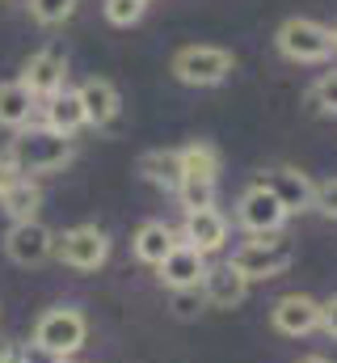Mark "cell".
Masks as SVG:
<instances>
[{
    "mask_svg": "<svg viewBox=\"0 0 337 363\" xmlns=\"http://www.w3.org/2000/svg\"><path fill=\"white\" fill-rule=\"evenodd\" d=\"M312 207L337 220V178H329V182H321V186H316V203H312Z\"/></svg>",
    "mask_w": 337,
    "mask_h": 363,
    "instance_id": "obj_27",
    "label": "cell"
},
{
    "mask_svg": "<svg viewBox=\"0 0 337 363\" xmlns=\"http://www.w3.org/2000/svg\"><path fill=\"white\" fill-rule=\"evenodd\" d=\"M76 97H81V106H84V123L88 127H110L118 118L122 97H118V89L105 77H88L81 89H76Z\"/></svg>",
    "mask_w": 337,
    "mask_h": 363,
    "instance_id": "obj_15",
    "label": "cell"
},
{
    "mask_svg": "<svg viewBox=\"0 0 337 363\" xmlns=\"http://www.w3.org/2000/svg\"><path fill=\"white\" fill-rule=\"evenodd\" d=\"M34 110H38V101L30 97L21 81H0V127L21 131V127H30Z\"/></svg>",
    "mask_w": 337,
    "mask_h": 363,
    "instance_id": "obj_18",
    "label": "cell"
},
{
    "mask_svg": "<svg viewBox=\"0 0 337 363\" xmlns=\"http://www.w3.org/2000/svg\"><path fill=\"white\" fill-rule=\"evenodd\" d=\"M88 338V321L76 304H55L34 321V347H42L55 359H72Z\"/></svg>",
    "mask_w": 337,
    "mask_h": 363,
    "instance_id": "obj_3",
    "label": "cell"
},
{
    "mask_svg": "<svg viewBox=\"0 0 337 363\" xmlns=\"http://www.w3.org/2000/svg\"><path fill=\"white\" fill-rule=\"evenodd\" d=\"M139 174L152 186L177 194V186H181V152L177 148H152V152H144L139 157Z\"/></svg>",
    "mask_w": 337,
    "mask_h": 363,
    "instance_id": "obj_19",
    "label": "cell"
},
{
    "mask_svg": "<svg viewBox=\"0 0 337 363\" xmlns=\"http://www.w3.org/2000/svg\"><path fill=\"white\" fill-rule=\"evenodd\" d=\"M181 152V182H211L219 178V152L211 144H190V148H177Z\"/></svg>",
    "mask_w": 337,
    "mask_h": 363,
    "instance_id": "obj_21",
    "label": "cell"
},
{
    "mask_svg": "<svg viewBox=\"0 0 337 363\" xmlns=\"http://www.w3.org/2000/svg\"><path fill=\"white\" fill-rule=\"evenodd\" d=\"M274 43L291 64H321V60L333 55V30L312 21V17H287L278 26Z\"/></svg>",
    "mask_w": 337,
    "mask_h": 363,
    "instance_id": "obj_4",
    "label": "cell"
},
{
    "mask_svg": "<svg viewBox=\"0 0 337 363\" xmlns=\"http://www.w3.org/2000/svg\"><path fill=\"white\" fill-rule=\"evenodd\" d=\"M232 68H236V55L224 47H181L173 55V77L194 89H211V85L228 81Z\"/></svg>",
    "mask_w": 337,
    "mask_h": 363,
    "instance_id": "obj_5",
    "label": "cell"
},
{
    "mask_svg": "<svg viewBox=\"0 0 337 363\" xmlns=\"http://www.w3.org/2000/svg\"><path fill=\"white\" fill-rule=\"evenodd\" d=\"M101 9H105V21H110V26H135L148 4H144V0H105Z\"/></svg>",
    "mask_w": 337,
    "mask_h": 363,
    "instance_id": "obj_24",
    "label": "cell"
},
{
    "mask_svg": "<svg viewBox=\"0 0 337 363\" xmlns=\"http://www.w3.org/2000/svg\"><path fill=\"white\" fill-rule=\"evenodd\" d=\"M295 262V245H291V237L287 233H270V237H253L245 241L232 258H228V267L241 274L245 283H261V279H278V274L287 271Z\"/></svg>",
    "mask_w": 337,
    "mask_h": 363,
    "instance_id": "obj_2",
    "label": "cell"
},
{
    "mask_svg": "<svg viewBox=\"0 0 337 363\" xmlns=\"http://www.w3.org/2000/svg\"><path fill=\"white\" fill-rule=\"evenodd\" d=\"M177 199H181L185 211L215 207V186H211V182H181V186H177Z\"/></svg>",
    "mask_w": 337,
    "mask_h": 363,
    "instance_id": "obj_23",
    "label": "cell"
},
{
    "mask_svg": "<svg viewBox=\"0 0 337 363\" xmlns=\"http://www.w3.org/2000/svg\"><path fill=\"white\" fill-rule=\"evenodd\" d=\"M17 169V178H42V174H59L64 165H72L76 148L68 135H55L47 127H21L4 152Z\"/></svg>",
    "mask_w": 337,
    "mask_h": 363,
    "instance_id": "obj_1",
    "label": "cell"
},
{
    "mask_svg": "<svg viewBox=\"0 0 337 363\" xmlns=\"http://www.w3.org/2000/svg\"><path fill=\"white\" fill-rule=\"evenodd\" d=\"M4 254L13 267H42L55 258V233L42 224V220H21V224H8L4 233Z\"/></svg>",
    "mask_w": 337,
    "mask_h": 363,
    "instance_id": "obj_7",
    "label": "cell"
},
{
    "mask_svg": "<svg viewBox=\"0 0 337 363\" xmlns=\"http://www.w3.org/2000/svg\"><path fill=\"white\" fill-rule=\"evenodd\" d=\"M270 321H274V330L287 334V338L312 334V330H321V300H312V296H304V291L278 296L274 308H270Z\"/></svg>",
    "mask_w": 337,
    "mask_h": 363,
    "instance_id": "obj_12",
    "label": "cell"
},
{
    "mask_svg": "<svg viewBox=\"0 0 337 363\" xmlns=\"http://www.w3.org/2000/svg\"><path fill=\"white\" fill-rule=\"evenodd\" d=\"M173 245H177V233L168 228L165 220H144L135 228V237H131V254L144 267H161L168 254H173Z\"/></svg>",
    "mask_w": 337,
    "mask_h": 363,
    "instance_id": "obj_16",
    "label": "cell"
},
{
    "mask_svg": "<svg viewBox=\"0 0 337 363\" xmlns=\"http://www.w3.org/2000/svg\"><path fill=\"white\" fill-rule=\"evenodd\" d=\"M181 245L198 250L202 258L219 254V250L228 245V220H224V211H219V207L185 211V220H181Z\"/></svg>",
    "mask_w": 337,
    "mask_h": 363,
    "instance_id": "obj_10",
    "label": "cell"
},
{
    "mask_svg": "<svg viewBox=\"0 0 337 363\" xmlns=\"http://www.w3.org/2000/svg\"><path fill=\"white\" fill-rule=\"evenodd\" d=\"M76 13V0H30V17L38 26H59Z\"/></svg>",
    "mask_w": 337,
    "mask_h": 363,
    "instance_id": "obj_22",
    "label": "cell"
},
{
    "mask_svg": "<svg viewBox=\"0 0 337 363\" xmlns=\"http://www.w3.org/2000/svg\"><path fill=\"white\" fill-rule=\"evenodd\" d=\"M55 258L68 267V271H97V267H105V258H110V237H105V228H97V224H76V228H68L64 237H55Z\"/></svg>",
    "mask_w": 337,
    "mask_h": 363,
    "instance_id": "obj_6",
    "label": "cell"
},
{
    "mask_svg": "<svg viewBox=\"0 0 337 363\" xmlns=\"http://www.w3.org/2000/svg\"><path fill=\"white\" fill-rule=\"evenodd\" d=\"M261 186L278 199V207L287 211V216H299V211H312V203H316V182L308 178V174H299V169H291V165H278V169H265L261 174Z\"/></svg>",
    "mask_w": 337,
    "mask_h": 363,
    "instance_id": "obj_9",
    "label": "cell"
},
{
    "mask_svg": "<svg viewBox=\"0 0 337 363\" xmlns=\"http://www.w3.org/2000/svg\"><path fill=\"white\" fill-rule=\"evenodd\" d=\"M144 4H148V0H144Z\"/></svg>",
    "mask_w": 337,
    "mask_h": 363,
    "instance_id": "obj_33",
    "label": "cell"
},
{
    "mask_svg": "<svg viewBox=\"0 0 337 363\" xmlns=\"http://www.w3.org/2000/svg\"><path fill=\"white\" fill-rule=\"evenodd\" d=\"M299 363H333V359H325V355H308V359H299Z\"/></svg>",
    "mask_w": 337,
    "mask_h": 363,
    "instance_id": "obj_30",
    "label": "cell"
},
{
    "mask_svg": "<svg viewBox=\"0 0 337 363\" xmlns=\"http://www.w3.org/2000/svg\"><path fill=\"white\" fill-rule=\"evenodd\" d=\"M236 220H241V228L253 233V237H270V233H282L287 211L278 207V199L261 182H253L249 190L241 194V203H236Z\"/></svg>",
    "mask_w": 337,
    "mask_h": 363,
    "instance_id": "obj_8",
    "label": "cell"
},
{
    "mask_svg": "<svg viewBox=\"0 0 337 363\" xmlns=\"http://www.w3.org/2000/svg\"><path fill=\"white\" fill-rule=\"evenodd\" d=\"M13 182H17V169H13V161H8V157L0 152V194H4V190H8Z\"/></svg>",
    "mask_w": 337,
    "mask_h": 363,
    "instance_id": "obj_29",
    "label": "cell"
},
{
    "mask_svg": "<svg viewBox=\"0 0 337 363\" xmlns=\"http://www.w3.org/2000/svg\"><path fill=\"white\" fill-rule=\"evenodd\" d=\"M168 300H173V313H177V317H198V313L207 308V300H202V291H198V287L168 291Z\"/></svg>",
    "mask_w": 337,
    "mask_h": 363,
    "instance_id": "obj_25",
    "label": "cell"
},
{
    "mask_svg": "<svg viewBox=\"0 0 337 363\" xmlns=\"http://www.w3.org/2000/svg\"><path fill=\"white\" fill-rule=\"evenodd\" d=\"M0 207H4V216H8L13 224H21V220H38L42 186H38L34 178H17L4 194H0Z\"/></svg>",
    "mask_w": 337,
    "mask_h": 363,
    "instance_id": "obj_20",
    "label": "cell"
},
{
    "mask_svg": "<svg viewBox=\"0 0 337 363\" xmlns=\"http://www.w3.org/2000/svg\"><path fill=\"white\" fill-rule=\"evenodd\" d=\"M333 51H337V30H333Z\"/></svg>",
    "mask_w": 337,
    "mask_h": 363,
    "instance_id": "obj_31",
    "label": "cell"
},
{
    "mask_svg": "<svg viewBox=\"0 0 337 363\" xmlns=\"http://www.w3.org/2000/svg\"><path fill=\"white\" fill-rule=\"evenodd\" d=\"M198 291H202V300H207L211 308H241L245 296H249V283L224 262V267H207Z\"/></svg>",
    "mask_w": 337,
    "mask_h": 363,
    "instance_id": "obj_14",
    "label": "cell"
},
{
    "mask_svg": "<svg viewBox=\"0 0 337 363\" xmlns=\"http://www.w3.org/2000/svg\"><path fill=\"white\" fill-rule=\"evenodd\" d=\"M59 363H72V359H59Z\"/></svg>",
    "mask_w": 337,
    "mask_h": 363,
    "instance_id": "obj_32",
    "label": "cell"
},
{
    "mask_svg": "<svg viewBox=\"0 0 337 363\" xmlns=\"http://www.w3.org/2000/svg\"><path fill=\"white\" fill-rule=\"evenodd\" d=\"M321 330H325L329 338H337V296L321 304Z\"/></svg>",
    "mask_w": 337,
    "mask_h": 363,
    "instance_id": "obj_28",
    "label": "cell"
},
{
    "mask_svg": "<svg viewBox=\"0 0 337 363\" xmlns=\"http://www.w3.org/2000/svg\"><path fill=\"white\" fill-rule=\"evenodd\" d=\"M34 101H47V97H55V93L64 89V81H68V60L59 55V51H34L30 60H25V68H21V77H17Z\"/></svg>",
    "mask_w": 337,
    "mask_h": 363,
    "instance_id": "obj_11",
    "label": "cell"
},
{
    "mask_svg": "<svg viewBox=\"0 0 337 363\" xmlns=\"http://www.w3.org/2000/svg\"><path fill=\"white\" fill-rule=\"evenodd\" d=\"M202 274H207V258L198 254V250H190V245H173V254H168L165 262L156 267V279L165 283L168 291H181V287H198L202 283Z\"/></svg>",
    "mask_w": 337,
    "mask_h": 363,
    "instance_id": "obj_13",
    "label": "cell"
},
{
    "mask_svg": "<svg viewBox=\"0 0 337 363\" xmlns=\"http://www.w3.org/2000/svg\"><path fill=\"white\" fill-rule=\"evenodd\" d=\"M312 106L325 110V114H337V72H325V77L312 85Z\"/></svg>",
    "mask_w": 337,
    "mask_h": 363,
    "instance_id": "obj_26",
    "label": "cell"
},
{
    "mask_svg": "<svg viewBox=\"0 0 337 363\" xmlns=\"http://www.w3.org/2000/svg\"><path fill=\"white\" fill-rule=\"evenodd\" d=\"M42 127L55 131V135H68V140H72L81 127H88L76 89H59L55 97H47V106H42Z\"/></svg>",
    "mask_w": 337,
    "mask_h": 363,
    "instance_id": "obj_17",
    "label": "cell"
}]
</instances>
